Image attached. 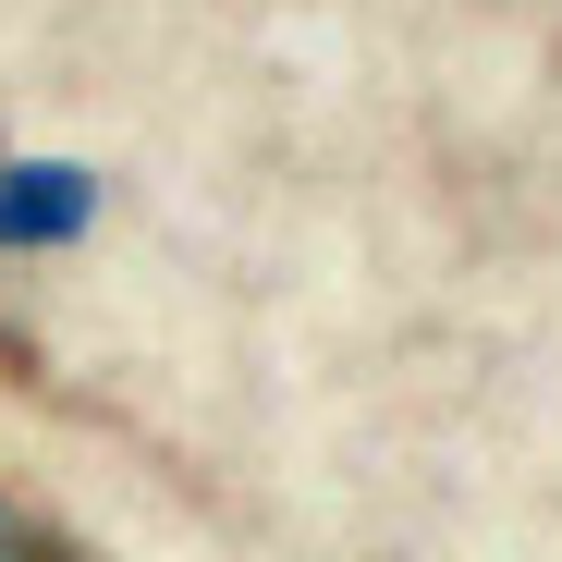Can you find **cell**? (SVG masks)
I'll return each mask as SVG.
<instances>
[{
  "mask_svg": "<svg viewBox=\"0 0 562 562\" xmlns=\"http://www.w3.org/2000/svg\"><path fill=\"white\" fill-rule=\"evenodd\" d=\"M0 562H86L49 514H25V502H0Z\"/></svg>",
  "mask_w": 562,
  "mask_h": 562,
  "instance_id": "1",
  "label": "cell"
},
{
  "mask_svg": "<svg viewBox=\"0 0 562 562\" xmlns=\"http://www.w3.org/2000/svg\"><path fill=\"white\" fill-rule=\"evenodd\" d=\"M0 367H25V342H13V318H0Z\"/></svg>",
  "mask_w": 562,
  "mask_h": 562,
  "instance_id": "2",
  "label": "cell"
}]
</instances>
